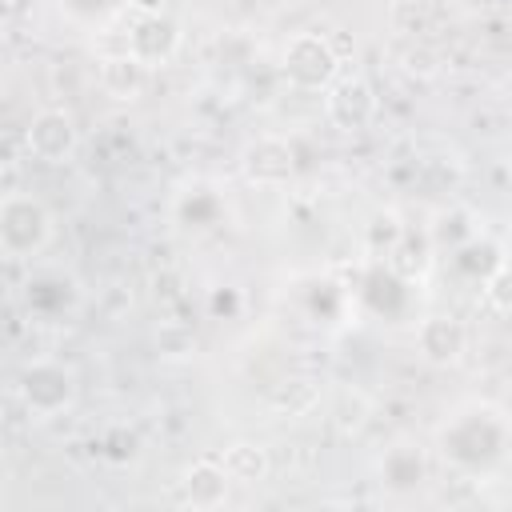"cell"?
Wrapping results in <instances>:
<instances>
[{
	"label": "cell",
	"mask_w": 512,
	"mask_h": 512,
	"mask_svg": "<svg viewBox=\"0 0 512 512\" xmlns=\"http://www.w3.org/2000/svg\"><path fill=\"white\" fill-rule=\"evenodd\" d=\"M508 440H512V432H508L504 416L496 408H488V404H472V408L456 412L452 424L440 432L444 456L452 464H460V468H488V464H496L508 452Z\"/></svg>",
	"instance_id": "cell-1"
},
{
	"label": "cell",
	"mask_w": 512,
	"mask_h": 512,
	"mask_svg": "<svg viewBox=\"0 0 512 512\" xmlns=\"http://www.w3.org/2000/svg\"><path fill=\"white\" fill-rule=\"evenodd\" d=\"M52 240V212L28 192H8L0 200V252L8 260L40 256Z\"/></svg>",
	"instance_id": "cell-2"
},
{
	"label": "cell",
	"mask_w": 512,
	"mask_h": 512,
	"mask_svg": "<svg viewBox=\"0 0 512 512\" xmlns=\"http://www.w3.org/2000/svg\"><path fill=\"white\" fill-rule=\"evenodd\" d=\"M280 72L300 92H328L340 76V52L320 32H300L280 52Z\"/></svg>",
	"instance_id": "cell-3"
},
{
	"label": "cell",
	"mask_w": 512,
	"mask_h": 512,
	"mask_svg": "<svg viewBox=\"0 0 512 512\" xmlns=\"http://www.w3.org/2000/svg\"><path fill=\"white\" fill-rule=\"evenodd\" d=\"M16 396L40 420L60 416L76 400V372L60 360H28L16 376Z\"/></svg>",
	"instance_id": "cell-4"
},
{
	"label": "cell",
	"mask_w": 512,
	"mask_h": 512,
	"mask_svg": "<svg viewBox=\"0 0 512 512\" xmlns=\"http://www.w3.org/2000/svg\"><path fill=\"white\" fill-rule=\"evenodd\" d=\"M76 144H80V128L72 120V112L64 108H40L28 128H24V148L32 160L40 164H64L76 156Z\"/></svg>",
	"instance_id": "cell-5"
},
{
	"label": "cell",
	"mask_w": 512,
	"mask_h": 512,
	"mask_svg": "<svg viewBox=\"0 0 512 512\" xmlns=\"http://www.w3.org/2000/svg\"><path fill=\"white\" fill-rule=\"evenodd\" d=\"M376 112H380V100H376V88L364 76H336L332 88L324 92V116L340 132H364V128H372Z\"/></svg>",
	"instance_id": "cell-6"
},
{
	"label": "cell",
	"mask_w": 512,
	"mask_h": 512,
	"mask_svg": "<svg viewBox=\"0 0 512 512\" xmlns=\"http://www.w3.org/2000/svg\"><path fill=\"white\" fill-rule=\"evenodd\" d=\"M240 172L256 188H280V184H288L296 176V152H292V144L284 136H272V132L256 136L240 152Z\"/></svg>",
	"instance_id": "cell-7"
},
{
	"label": "cell",
	"mask_w": 512,
	"mask_h": 512,
	"mask_svg": "<svg viewBox=\"0 0 512 512\" xmlns=\"http://www.w3.org/2000/svg\"><path fill=\"white\" fill-rule=\"evenodd\" d=\"M128 52L140 56L148 68L168 64L180 52V24L160 12V16H136L128 28Z\"/></svg>",
	"instance_id": "cell-8"
},
{
	"label": "cell",
	"mask_w": 512,
	"mask_h": 512,
	"mask_svg": "<svg viewBox=\"0 0 512 512\" xmlns=\"http://www.w3.org/2000/svg\"><path fill=\"white\" fill-rule=\"evenodd\" d=\"M148 72H152V68H148L140 56H132V52L124 48V52H108V56H100L96 80H100V92H104V96H112V100H120V104H132V100L144 96V88H148Z\"/></svg>",
	"instance_id": "cell-9"
},
{
	"label": "cell",
	"mask_w": 512,
	"mask_h": 512,
	"mask_svg": "<svg viewBox=\"0 0 512 512\" xmlns=\"http://www.w3.org/2000/svg\"><path fill=\"white\" fill-rule=\"evenodd\" d=\"M416 348H420V356H424L428 364L448 368V364H456V360L464 356L468 332H464V324H460L456 316L436 312V316H424V320H420V328H416Z\"/></svg>",
	"instance_id": "cell-10"
},
{
	"label": "cell",
	"mask_w": 512,
	"mask_h": 512,
	"mask_svg": "<svg viewBox=\"0 0 512 512\" xmlns=\"http://www.w3.org/2000/svg\"><path fill=\"white\" fill-rule=\"evenodd\" d=\"M228 488H232V480L220 460H196V464H188V472L180 480V500L196 512H208L228 500Z\"/></svg>",
	"instance_id": "cell-11"
},
{
	"label": "cell",
	"mask_w": 512,
	"mask_h": 512,
	"mask_svg": "<svg viewBox=\"0 0 512 512\" xmlns=\"http://www.w3.org/2000/svg\"><path fill=\"white\" fill-rule=\"evenodd\" d=\"M452 256V268H456V276H464V280H472V284H484L496 268H504L508 264V256H504V248L496 244V240H488V236H472V240H464L456 252H448Z\"/></svg>",
	"instance_id": "cell-12"
},
{
	"label": "cell",
	"mask_w": 512,
	"mask_h": 512,
	"mask_svg": "<svg viewBox=\"0 0 512 512\" xmlns=\"http://www.w3.org/2000/svg\"><path fill=\"white\" fill-rule=\"evenodd\" d=\"M380 480H384L388 488H396V492H412V488H420V484L428 480V460H424V452L412 448V444H396V448H388L384 460H380Z\"/></svg>",
	"instance_id": "cell-13"
},
{
	"label": "cell",
	"mask_w": 512,
	"mask_h": 512,
	"mask_svg": "<svg viewBox=\"0 0 512 512\" xmlns=\"http://www.w3.org/2000/svg\"><path fill=\"white\" fill-rule=\"evenodd\" d=\"M220 464H224V472H228L232 484H260V480H268V472H272L268 452H264L260 444H252V440L228 444V448L220 452Z\"/></svg>",
	"instance_id": "cell-14"
},
{
	"label": "cell",
	"mask_w": 512,
	"mask_h": 512,
	"mask_svg": "<svg viewBox=\"0 0 512 512\" xmlns=\"http://www.w3.org/2000/svg\"><path fill=\"white\" fill-rule=\"evenodd\" d=\"M432 252H436V244H432L428 232H420V236H416V232H404V240L396 244V252H392L384 264H388L400 280L412 284V280H420V276L432 268Z\"/></svg>",
	"instance_id": "cell-15"
},
{
	"label": "cell",
	"mask_w": 512,
	"mask_h": 512,
	"mask_svg": "<svg viewBox=\"0 0 512 512\" xmlns=\"http://www.w3.org/2000/svg\"><path fill=\"white\" fill-rule=\"evenodd\" d=\"M472 220H476V216H472L468 208H444V212H436V220H432V228H428L436 252H456L464 240H472V236H476V224H472Z\"/></svg>",
	"instance_id": "cell-16"
},
{
	"label": "cell",
	"mask_w": 512,
	"mask_h": 512,
	"mask_svg": "<svg viewBox=\"0 0 512 512\" xmlns=\"http://www.w3.org/2000/svg\"><path fill=\"white\" fill-rule=\"evenodd\" d=\"M404 224H400V216L392 212V208H384V212H372V220H368V228H364V248L376 256V260H388L392 252H396V244L404 240Z\"/></svg>",
	"instance_id": "cell-17"
},
{
	"label": "cell",
	"mask_w": 512,
	"mask_h": 512,
	"mask_svg": "<svg viewBox=\"0 0 512 512\" xmlns=\"http://www.w3.org/2000/svg\"><path fill=\"white\" fill-rule=\"evenodd\" d=\"M480 292H484V304H488L496 316H512V264L496 268V272L480 284Z\"/></svg>",
	"instance_id": "cell-18"
},
{
	"label": "cell",
	"mask_w": 512,
	"mask_h": 512,
	"mask_svg": "<svg viewBox=\"0 0 512 512\" xmlns=\"http://www.w3.org/2000/svg\"><path fill=\"white\" fill-rule=\"evenodd\" d=\"M136 16H160V12H168V4L172 0H124Z\"/></svg>",
	"instance_id": "cell-19"
},
{
	"label": "cell",
	"mask_w": 512,
	"mask_h": 512,
	"mask_svg": "<svg viewBox=\"0 0 512 512\" xmlns=\"http://www.w3.org/2000/svg\"><path fill=\"white\" fill-rule=\"evenodd\" d=\"M508 252H512V228H508Z\"/></svg>",
	"instance_id": "cell-20"
},
{
	"label": "cell",
	"mask_w": 512,
	"mask_h": 512,
	"mask_svg": "<svg viewBox=\"0 0 512 512\" xmlns=\"http://www.w3.org/2000/svg\"><path fill=\"white\" fill-rule=\"evenodd\" d=\"M296 4H308V0H296Z\"/></svg>",
	"instance_id": "cell-21"
}]
</instances>
